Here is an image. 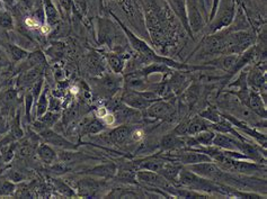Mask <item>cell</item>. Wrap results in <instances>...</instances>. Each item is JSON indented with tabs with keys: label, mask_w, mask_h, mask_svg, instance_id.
<instances>
[{
	"label": "cell",
	"mask_w": 267,
	"mask_h": 199,
	"mask_svg": "<svg viewBox=\"0 0 267 199\" xmlns=\"http://www.w3.org/2000/svg\"><path fill=\"white\" fill-rule=\"evenodd\" d=\"M228 53H239L245 51L252 42V36L246 32H236V33L228 35L226 37Z\"/></svg>",
	"instance_id": "1"
},
{
	"label": "cell",
	"mask_w": 267,
	"mask_h": 199,
	"mask_svg": "<svg viewBox=\"0 0 267 199\" xmlns=\"http://www.w3.org/2000/svg\"><path fill=\"white\" fill-rule=\"evenodd\" d=\"M191 169L192 171L196 173V175L204 177L206 179H210V180L221 181V180H224V177L227 175V173L222 171L218 166L213 165V163H210V161L196 163V165H194Z\"/></svg>",
	"instance_id": "2"
},
{
	"label": "cell",
	"mask_w": 267,
	"mask_h": 199,
	"mask_svg": "<svg viewBox=\"0 0 267 199\" xmlns=\"http://www.w3.org/2000/svg\"><path fill=\"white\" fill-rule=\"evenodd\" d=\"M138 179L141 181V182L150 184V186H156V187H161V188H169L168 181L166 180V178L159 176L158 173L154 171H140L138 173Z\"/></svg>",
	"instance_id": "3"
},
{
	"label": "cell",
	"mask_w": 267,
	"mask_h": 199,
	"mask_svg": "<svg viewBox=\"0 0 267 199\" xmlns=\"http://www.w3.org/2000/svg\"><path fill=\"white\" fill-rule=\"evenodd\" d=\"M213 143H214L216 147L227 149V150L244 152V149H245L244 143H240L239 141L234 140V138L224 134H219L216 135V136H214V138H213Z\"/></svg>",
	"instance_id": "4"
},
{
	"label": "cell",
	"mask_w": 267,
	"mask_h": 199,
	"mask_svg": "<svg viewBox=\"0 0 267 199\" xmlns=\"http://www.w3.org/2000/svg\"><path fill=\"white\" fill-rule=\"evenodd\" d=\"M124 101L126 102L127 105L131 106L132 108H138V109H144L148 108L149 105H150V100L142 97L140 95L137 94H127L125 97H124Z\"/></svg>",
	"instance_id": "5"
},
{
	"label": "cell",
	"mask_w": 267,
	"mask_h": 199,
	"mask_svg": "<svg viewBox=\"0 0 267 199\" xmlns=\"http://www.w3.org/2000/svg\"><path fill=\"white\" fill-rule=\"evenodd\" d=\"M179 160L185 165H196L201 162H211L209 155L197 153V152H186V153L180 154Z\"/></svg>",
	"instance_id": "6"
},
{
	"label": "cell",
	"mask_w": 267,
	"mask_h": 199,
	"mask_svg": "<svg viewBox=\"0 0 267 199\" xmlns=\"http://www.w3.org/2000/svg\"><path fill=\"white\" fill-rule=\"evenodd\" d=\"M188 15H190V23L192 25V27H193V30H201L203 26V20L200 13H198L196 3H195L193 0H191L190 5H188Z\"/></svg>",
	"instance_id": "7"
},
{
	"label": "cell",
	"mask_w": 267,
	"mask_h": 199,
	"mask_svg": "<svg viewBox=\"0 0 267 199\" xmlns=\"http://www.w3.org/2000/svg\"><path fill=\"white\" fill-rule=\"evenodd\" d=\"M170 111H172V108H170L168 104H166V102H157V104L148 108V114L152 117L162 118V117L168 116Z\"/></svg>",
	"instance_id": "8"
},
{
	"label": "cell",
	"mask_w": 267,
	"mask_h": 199,
	"mask_svg": "<svg viewBox=\"0 0 267 199\" xmlns=\"http://www.w3.org/2000/svg\"><path fill=\"white\" fill-rule=\"evenodd\" d=\"M210 127L209 123H206L202 118H195L187 124V134L188 135H195L202 132V131L208 130Z\"/></svg>",
	"instance_id": "9"
},
{
	"label": "cell",
	"mask_w": 267,
	"mask_h": 199,
	"mask_svg": "<svg viewBox=\"0 0 267 199\" xmlns=\"http://www.w3.org/2000/svg\"><path fill=\"white\" fill-rule=\"evenodd\" d=\"M179 171L180 169L178 168V166H172V165H165V166H163L160 172L162 173L166 179H168L170 181H173L174 183H176L177 180L179 179Z\"/></svg>",
	"instance_id": "10"
},
{
	"label": "cell",
	"mask_w": 267,
	"mask_h": 199,
	"mask_svg": "<svg viewBox=\"0 0 267 199\" xmlns=\"http://www.w3.org/2000/svg\"><path fill=\"white\" fill-rule=\"evenodd\" d=\"M185 142H183L180 138H178L175 134H168L162 138L161 145L163 149H175L179 148L184 145Z\"/></svg>",
	"instance_id": "11"
},
{
	"label": "cell",
	"mask_w": 267,
	"mask_h": 199,
	"mask_svg": "<svg viewBox=\"0 0 267 199\" xmlns=\"http://www.w3.org/2000/svg\"><path fill=\"white\" fill-rule=\"evenodd\" d=\"M129 135H130L129 127L122 126V127H119V129H116L115 131H113L111 134V137L115 143H123V142H125L127 140Z\"/></svg>",
	"instance_id": "12"
},
{
	"label": "cell",
	"mask_w": 267,
	"mask_h": 199,
	"mask_svg": "<svg viewBox=\"0 0 267 199\" xmlns=\"http://www.w3.org/2000/svg\"><path fill=\"white\" fill-rule=\"evenodd\" d=\"M232 18H233V8H229L222 14L221 17H220L218 20V23H216L214 25V27H213V31L220 30V28L228 26V25L232 22Z\"/></svg>",
	"instance_id": "13"
},
{
	"label": "cell",
	"mask_w": 267,
	"mask_h": 199,
	"mask_svg": "<svg viewBox=\"0 0 267 199\" xmlns=\"http://www.w3.org/2000/svg\"><path fill=\"white\" fill-rule=\"evenodd\" d=\"M198 135L196 136V141L197 143H200L202 145H211L213 143V138H214L215 135L213 134L212 132H210V131L205 130L202 131V132L197 133Z\"/></svg>",
	"instance_id": "14"
},
{
	"label": "cell",
	"mask_w": 267,
	"mask_h": 199,
	"mask_svg": "<svg viewBox=\"0 0 267 199\" xmlns=\"http://www.w3.org/2000/svg\"><path fill=\"white\" fill-rule=\"evenodd\" d=\"M165 165L166 163L161 161V160H150V161H147L144 165H142V168L149 170V171L160 172L163 166H165Z\"/></svg>",
	"instance_id": "15"
},
{
	"label": "cell",
	"mask_w": 267,
	"mask_h": 199,
	"mask_svg": "<svg viewBox=\"0 0 267 199\" xmlns=\"http://www.w3.org/2000/svg\"><path fill=\"white\" fill-rule=\"evenodd\" d=\"M45 13L50 24H54L58 20V13L50 0H45Z\"/></svg>",
	"instance_id": "16"
},
{
	"label": "cell",
	"mask_w": 267,
	"mask_h": 199,
	"mask_svg": "<svg viewBox=\"0 0 267 199\" xmlns=\"http://www.w3.org/2000/svg\"><path fill=\"white\" fill-rule=\"evenodd\" d=\"M38 154H40L41 159L46 163H51L53 162V160L55 159L54 152H53L49 147H46V145H42V147L38 149Z\"/></svg>",
	"instance_id": "17"
},
{
	"label": "cell",
	"mask_w": 267,
	"mask_h": 199,
	"mask_svg": "<svg viewBox=\"0 0 267 199\" xmlns=\"http://www.w3.org/2000/svg\"><path fill=\"white\" fill-rule=\"evenodd\" d=\"M249 104H250V107L254 109V111L258 112L259 114H262V112L264 113V107H263L262 104V99L258 97L257 95L252 94L249 98Z\"/></svg>",
	"instance_id": "18"
},
{
	"label": "cell",
	"mask_w": 267,
	"mask_h": 199,
	"mask_svg": "<svg viewBox=\"0 0 267 199\" xmlns=\"http://www.w3.org/2000/svg\"><path fill=\"white\" fill-rule=\"evenodd\" d=\"M43 136H44V138H46V141L50 142V143H54L56 145H63V143H65L63 138L58 136V135L54 133L49 132V131L48 132L43 133Z\"/></svg>",
	"instance_id": "19"
},
{
	"label": "cell",
	"mask_w": 267,
	"mask_h": 199,
	"mask_svg": "<svg viewBox=\"0 0 267 199\" xmlns=\"http://www.w3.org/2000/svg\"><path fill=\"white\" fill-rule=\"evenodd\" d=\"M104 129V124L99 122V120H92L86 126L87 133H98Z\"/></svg>",
	"instance_id": "20"
},
{
	"label": "cell",
	"mask_w": 267,
	"mask_h": 199,
	"mask_svg": "<svg viewBox=\"0 0 267 199\" xmlns=\"http://www.w3.org/2000/svg\"><path fill=\"white\" fill-rule=\"evenodd\" d=\"M211 126V125H210ZM212 129H214L218 131V132H221V133H228V132H233V130H232V126L230 125L229 123L228 122H218V124H215V125H212L211 126Z\"/></svg>",
	"instance_id": "21"
},
{
	"label": "cell",
	"mask_w": 267,
	"mask_h": 199,
	"mask_svg": "<svg viewBox=\"0 0 267 199\" xmlns=\"http://www.w3.org/2000/svg\"><path fill=\"white\" fill-rule=\"evenodd\" d=\"M109 65H111L115 72H121V70L123 69V61L119 56H111L109 58Z\"/></svg>",
	"instance_id": "22"
},
{
	"label": "cell",
	"mask_w": 267,
	"mask_h": 199,
	"mask_svg": "<svg viewBox=\"0 0 267 199\" xmlns=\"http://www.w3.org/2000/svg\"><path fill=\"white\" fill-rule=\"evenodd\" d=\"M202 116L205 117V118L210 119V120H213V122H216V123H218L220 120L219 114L216 113L214 109H209V111L202 113Z\"/></svg>",
	"instance_id": "23"
},
{
	"label": "cell",
	"mask_w": 267,
	"mask_h": 199,
	"mask_svg": "<svg viewBox=\"0 0 267 199\" xmlns=\"http://www.w3.org/2000/svg\"><path fill=\"white\" fill-rule=\"evenodd\" d=\"M0 25L6 28L12 26V18H10V16L8 15V14L0 13Z\"/></svg>",
	"instance_id": "24"
},
{
	"label": "cell",
	"mask_w": 267,
	"mask_h": 199,
	"mask_svg": "<svg viewBox=\"0 0 267 199\" xmlns=\"http://www.w3.org/2000/svg\"><path fill=\"white\" fill-rule=\"evenodd\" d=\"M12 53H13V56L15 58L16 60H20V59H24L27 56V53L23 51V50H20L18 48H12Z\"/></svg>",
	"instance_id": "25"
},
{
	"label": "cell",
	"mask_w": 267,
	"mask_h": 199,
	"mask_svg": "<svg viewBox=\"0 0 267 199\" xmlns=\"http://www.w3.org/2000/svg\"><path fill=\"white\" fill-rule=\"evenodd\" d=\"M38 74H40V70L38 69H35L33 71H30V72H27L26 76H25V81L26 83H32V81L35 80L37 78Z\"/></svg>",
	"instance_id": "26"
},
{
	"label": "cell",
	"mask_w": 267,
	"mask_h": 199,
	"mask_svg": "<svg viewBox=\"0 0 267 199\" xmlns=\"http://www.w3.org/2000/svg\"><path fill=\"white\" fill-rule=\"evenodd\" d=\"M46 109V97L45 95H43L41 97V100H40V104H38V115H42L45 112Z\"/></svg>",
	"instance_id": "27"
},
{
	"label": "cell",
	"mask_w": 267,
	"mask_h": 199,
	"mask_svg": "<svg viewBox=\"0 0 267 199\" xmlns=\"http://www.w3.org/2000/svg\"><path fill=\"white\" fill-rule=\"evenodd\" d=\"M142 137H143V133H142V131L138 130V131H135V132L133 133V138H134L135 141H140Z\"/></svg>",
	"instance_id": "28"
},
{
	"label": "cell",
	"mask_w": 267,
	"mask_h": 199,
	"mask_svg": "<svg viewBox=\"0 0 267 199\" xmlns=\"http://www.w3.org/2000/svg\"><path fill=\"white\" fill-rule=\"evenodd\" d=\"M218 2H219V0H214V3H213V9H212V16H211V18H213V16H214L215 10H216V6H218Z\"/></svg>",
	"instance_id": "29"
},
{
	"label": "cell",
	"mask_w": 267,
	"mask_h": 199,
	"mask_svg": "<svg viewBox=\"0 0 267 199\" xmlns=\"http://www.w3.org/2000/svg\"><path fill=\"white\" fill-rule=\"evenodd\" d=\"M106 117H107V118H106V122H107L108 124H112V123L114 122V119H115V117H113V116H111V115H109V116H106Z\"/></svg>",
	"instance_id": "30"
}]
</instances>
